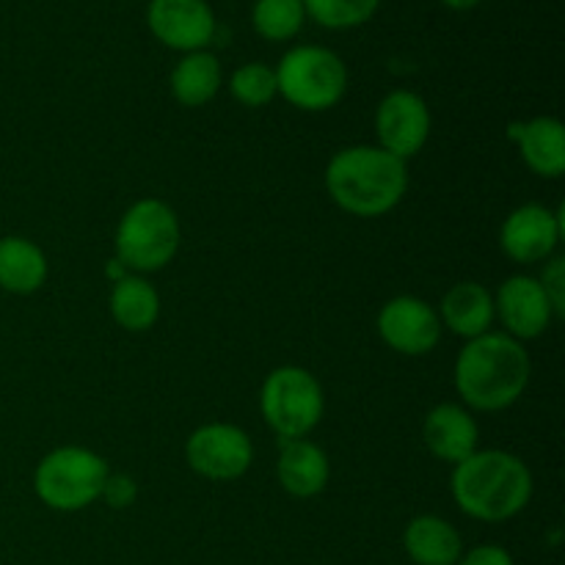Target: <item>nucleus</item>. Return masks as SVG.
Instances as JSON below:
<instances>
[{
	"label": "nucleus",
	"mask_w": 565,
	"mask_h": 565,
	"mask_svg": "<svg viewBox=\"0 0 565 565\" xmlns=\"http://www.w3.org/2000/svg\"><path fill=\"white\" fill-rule=\"evenodd\" d=\"M276 478H279V486L290 497L312 500V497L323 494L326 486H329V456H326L323 447L309 439L281 441L279 461H276Z\"/></svg>",
	"instance_id": "nucleus-15"
},
{
	"label": "nucleus",
	"mask_w": 565,
	"mask_h": 565,
	"mask_svg": "<svg viewBox=\"0 0 565 565\" xmlns=\"http://www.w3.org/2000/svg\"><path fill=\"white\" fill-rule=\"evenodd\" d=\"M50 265L42 248L20 235L0 237V290L31 296L47 281Z\"/></svg>",
	"instance_id": "nucleus-19"
},
{
	"label": "nucleus",
	"mask_w": 565,
	"mask_h": 565,
	"mask_svg": "<svg viewBox=\"0 0 565 565\" xmlns=\"http://www.w3.org/2000/svg\"><path fill=\"white\" fill-rule=\"evenodd\" d=\"M494 315L505 326V334L519 342L539 340L557 318L535 276H511L494 292Z\"/></svg>",
	"instance_id": "nucleus-13"
},
{
	"label": "nucleus",
	"mask_w": 565,
	"mask_h": 565,
	"mask_svg": "<svg viewBox=\"0 0 565 565\" xmlns=\"http://www.w3.org/2000/svg\"><path fill=\"white\" fill-rule=\"evenodd\" d=\"M441 3L450 6V9H456V11H469V9H475L480 0H441Z\"/></svg>",
	"instance_id": "nucleus-28"
},
{
	"label": "nucleus",
	"mask_w": 565,
	"mask_h": 565,
	"mask_svg": "<svg viewBox=\"0 0 565 565\" xmlns=\"http://www.w3.org/2000/svg\"><path fill=\"white\" fill-rule=\"evenodd\" d=\"M110 318L130 334H143L160 318V296L143 276L127 274L110 287Z\"/></svg>",
	"instance_id": "nucleus-20"
},
{
	"label": "nucleus",
	"mask_w": 565,
	"mask_h": 565,
	"mask_svg": "<svg viewBox=\"0 0 565 565\" xmlns=\"http://www.w3.org/2000/svg\"><path fill=\"white\" fill-rule=\"evenodd\" d=\"M381 0H303L307 17L331 31L364 25L379 11Z\"/></svg>",
	"instance_id": "nucleus-24"
},
{
	"label": "nucleus",
	"mask_w": 565,
	"mask_h": 565,
	"mask_svg": "<svg viewBox=\"0 0 565 565\" xmlns=\"http://www.w3.org/2000/svg\"><path fill=\"white\" fill-rule=\"evenodd\" d=\"M379 147L395 158L408 160L425 149L430 138V108L417 92L397 88L379 103L375 110Z\"/></svg>",
	"instance_id": "nucleus-10"
},
{
	"label": "nucleus",
	"mask_w": 565,
	"mask_h": 565,
	"mask_svg": "<svg viewBox=\"0 0 565 565\" xmlns=\"http://www.w3.org/2000/svg\"><path fill=\"white\" fill-rule=\"evenodd\" d=\"M456 505L478 522H508L533 500V472L508 450H475L452 467Z\"/></svg>",
	"instance_id": "nucleus-3"
},
{
	"label": "nucleus",
	"mask_w": 565,
	"mask_h": 565,
	"mask_svg": "<svg viewBox=\"0 0 565 565\" xmlns=\"http://www.w3.org/2000/svg\"><path fill=\"white\" fill-rule=\"evenodd\" d=\"M456 565H516L513 563L511 552L505 546H497V544H480L475 550L463 552L461 561Z\"/></svg>",
	"instance_id": "nucleus-27"
},
{
	"label": "nucleus",
	"mask_w": 565,
	"mask_h": 565,
	"mask_svg": "<svg viewBox=\"0 0 565 565\" xmlns=\"http://www.w3.org/2000/svg\"><path fill=\"white\" fill-rule=\"evenodd\" d=\"M563 237V210H550L546 204L530 202L513 210L500 230V246L505 257L519 265L544 263L555 257Z\"/></svg>",
	"instance_id": "nucleus-11"
},
{
	"label": "nucleus",
	"mask_w": 565,
	"mask_h": 565,
	"mask_svg": "<svg viewBox=\"0 0 565 565\" xmlns=\"http://www.w3.org/2000/svg\"><path fill=\"white\" fill-rule=\"evenodd\" d=\"M519 154L533 174L561 180L565 171V130L555 116H535L513 130Z\"/></svg>",
	"instance_id": "nucleus-17"
},
{
	"label": "nucleus",
	"mask_w": 565,
	"mask_h": 565,
	"mask_svg": "<svg viewBox=\"0 0 565 565\" xmlns=\"http://www.w3.org/2000/svg\"><path fill=\"white\" fill-rule=\"evenodd\" d=\"M221 83H224L221 64L207 50L185 53L177 61L169 75L171 94L185 108H202V105H207L221 92Z\"/></svg>",
	"instance_id": "nucleus-21"
},
{
	"label": "nucleus",
	"mask_w": 565,
	"mask_h": 565,
	"mask_svg": "<svg viewBox=\"0 0 565 565\" xmlns=\"http://www.w3.org/2000/svg\"><path fill=\"white\" fill-rule=\"evenodd\" d=\"M147 25L160 44L182 55L204 50L215 36V14L207 0H152Z\"/></svg>",
	"instance_id": "nucleus-12"
},
{
	"label": "nucleus",
	"mask_w": 565,
	"mask_h": 565,
	"mask_svg": "<svg viewBox=\"0 0 565 565\" xmlns=\"http://www.w3.org/2000/svg\"><path fill=\"white\" fill-rule=\"evenodd\" d=\"M541 287H544L546 298H550L552 309H555L557 318L565 315V259L563 257H550L546 259V268L541 274Z\"/></svg>",
	"instance_id": "nucleus-25"
},
{
	"label": "nucleus",
	"mask_w": 565,
	"mask_h": 565,
	"mask_svg": "<svg viewBox=\"0 0 565 565\" xmlns=\"http://www.w3.org/2000/svg\"><path fill=\"white\" fill-rule=\"evenodd\" d=\"M326 191L331 202L356 218L392 213L408 191L406 160L381 147H345L326 166Z\"/></svg>",
	"instance_id": "nucleus-2"
},
{
	"label": "nucleus",
	"mask_w": 565,
	"mask_h": 565,
	"mask_svg": "<svg viewBox=\"0 0 565 565\" xmlns=\"http://www.w3.org/2000/svg\"><path fill=\"white\" fill-rule=\"evenodd\" d=\"M436 315H439L441 329L463 340H475L494 326V292L486 290L478 281H458L445 292Z\"/></svg>",
	"instance_id": "nucleus-16"
},
{
	"label": "nucleus",
	"mask_w": 565,
	"mask_h": 565,
	"mask_svg": "<svg viewBox=\"0 0 565 565\" xmlns=\"http://www.w3.org/2000/svg\"><path fill=\"white\" fill-rule=\"evenodd\" d=\"M274 72L281 97L309 114L334 108L348 92L345 61L320 44H298L287 50Z\"/></svg>",
	"instance_id": "nucleus-6"
},
{
	"label": "nucleus",
	"mask_w": 565,
	"mask_h": 565,
	"mask_svg": "<svg viewBox=\"0 0 565 565\" xmlns=\"http://www.w3.org/2000/svg\"><path fill=\"white\" fill-rule=\"evenodd\" d=\"M425 447L445 463H461L463 458L480 450V428L472 412L458 403H439L425 414L423 423Z\"/></svg>",
	"instance_id": "nucleus-14"
},
{
	"label": "nucleus",
	"mask_w": 565,
	"mask_h": 565,
	"mask_svg": "<svg viewBox=\"0 0 565 565\" xmlns=\"http://www.w3.org/2000/svg\"><path fill=\"white\" fill-rule=\"evenodd\" d=\"M99 500L108 502L110 508H116V511H121V508H130L132 502L138 500V486L136 480L130 478V475H108V480H105V489H103V497Z\"/></svg>",
	"instance_id": "nucleus-26"
},
{
	"label": "nucleus",
	"mask_w": 565,
	"mask_h": 565,
	"mask_svg": "<svg viewBox=\"0 0 565 565\" xmlns=\"http://www.w3.org/2000/svg\"><path fill=\"white\" fill-rule=\"evenodd\" d=\"M110 469L99 452L88 447H55L39 461L33 472V491L39 500L58 513H75L103 497Z\"/></svg>",
	"instance_id": "nucleus-5"
},
{
	"label": "nucleus",
	"mask_w": 565,
	"mask_h": 565,
	"mask_svg": "<svg viewBox=\"0 0 565 565\" xmlns=\"http://www.w3.org/2000/svg\"><path fill=\"white\" fill-rule=\"evenodd\" d=\"M230 94L246 108H263V105L274 103V97L279 94L274 66L263 64V61H248V64L237 66L230 77Z\"/></svg>",
	"instance_id": "nucleus-23"
},
{
	"label": "nucleus",
	"mask_w": 565,
	"mask_h": 565,
	"mask_svg": "<svg viewBox=\"0 0 565 565\" xmlns=\"http://www.w3.org/2000/svg\"><path fill=\"white\" fill-rule=\"evenodd\" d=\"M185 461L199 478L230 483L252 469V436L232 423H207L188 436Z\"/></svg>",
	"instance_id": "nucleus-8"
},
{
	"label": "nucleus",
	"mask_w": 565,
	"mask_h": 565,
	"mask_svg": "<svg viewBox=\"0 0 565 565\" xmlns=\"http://www.w3.org/2000/svg\"><path fill=\"white\" fill-rule=\"evenodd\" d=\"M259 412L281 441L307 439L323 419V386L309 370L298 364H281L265 375L259 390Z\"/></svg>",
	"instance_id": "nucleus-7"
},
{
	"label": "nucleus",
	"mask_w": 565,
	"mask_h": 565,
	"mask_svg": "<svg viewBox=\"0 0 565 565\" xmlns=\"http://www.w3.org/2000/svg\"><path fill=\"white\" fill-rule=\"evenodd\" d=\"M180 218L163 199H138L116 226V259L132 274L163 270L180 252Z\"/></svg>",
	"instance_id": "nucleus-4"
},
{
	"label": "nucleus",
	"mask_w": 565,
	"mask_h": 565,
	"mask_svg": "<svg viewBox=\"0 0 565 565\" xmlns=\"http://www.w3.org/2000/svg\"><path fill=\"white\" fill-rule=\"evenodd\" d=\"M403 550L414 565H456L463 555V541L447 519L425 513L406 524Z\"/></svg>",
	"instance_id": "nucleus-18"
},
{
	"label": "nucleus",
	"mask_w": 565,
	"mask_h": 565,
	"mask_svg": "<svg viewBox=\"0 0 565 565\" xmlns=\"http://www.w3.org/2000/svg\"><path fill=\"white\" fill-rule=\"evenodd\" d=\"M384 345L401 356H428L441 340V323L436 309L417 296H397L381 307L375 320Z\"/></svg>",
	"instance_id": "nucleus-9"
},
{
	"label": "nucleus",
	"mask_w": 565,
	"mask_h": 565,
	"mask_svg": "<svg viewBox=\"0 0 565 565\" xmlns=\"http://www.w3.org/2000/svg\"><path fill=\"white\" fill-rule=\"evenodd\" d=\"M307 20L303 0H254L252 25L268 42H287L298 36Z\"/></svg>",
	"instance_id": "nucleus-22"
},
{
	"label": "nucleus",
	"mask_w": 565,
	"mask_h": 565,
	"mask_svg": "<svg viewBox=\"0 0 565 565\" xmlns=\"http://www.w3.org/2000/svg\"><path fill=\"white\" fill-rule=\"evenodd\" d=\"M530 373L533 364L522 342L505 331H486L461 348L452 381L475 412H505L524 395Z\"/></svg>",
	"instance_id": "nucleus-1"
}]
</instances>
